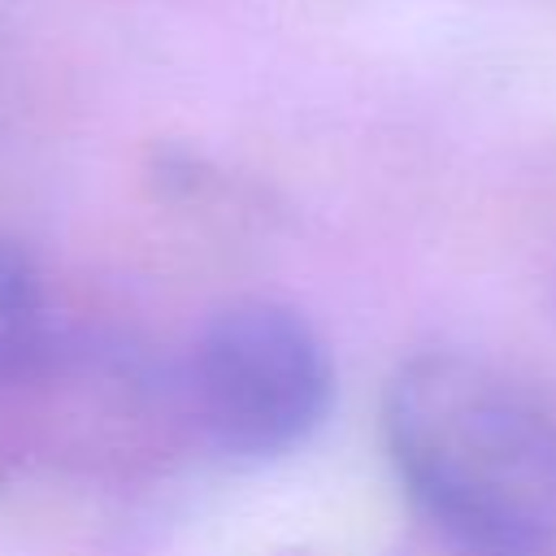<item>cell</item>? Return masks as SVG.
<instances>
[{"label": "cell", "instance_id": "obj_1", "mask_svg": "<svg viewBox=\"0 0 556 556\" xmlns=\"http://www.w3.org/2000/svg\"><path fill=\"white\" fill-rule=\"evenodd\" d=\"M382 439L447 552L552 556L556 417L517 378L465 352L408 356L387 382Z\"/></svg>", "mask_w": 556, "mask_h": 556}, {"label": "cell", "instance_id": "obj_2", "mask_svg": "<svg viewBox=\"0 0 556 556\" xmlns=\"http://www.w3.org/2000/svg\"><path fill=\"white\" fill-rule=\"evenodd\" d=\"M330 400V352L287 304H226L187 343V417L230 460H274L300 447L326 421Z\"/></svg>", "mask_w": 556, "mask_h": 556}, {"label": "cell", "instance_id": "obj_4", "mask_svg": "<svg viewBox=\"0 0 556 556\" xmlns=\"http://www.w3.org/2000/svg\"><path fill=\"white\" fill-rule=\"evenodd\" d=\"M447 556H465V552H447Z\"/></svg>", "mask_w": 556, "mask_h": 556}, {"label": "cell", "instance_id": "obj_3", "mask_svg": "<svg viewBox=\"0 0 556 556\" xmlns=\"http://www.w3.org/2000/svg\"><path fill=\"white\" fill-rule=\"evenodd\" d=\"M43 282L30 256L0 239V378H13L35 365L43 348Z\"/></svg>", "mask_w": 556, "mask_h": 556}]
</instances>
